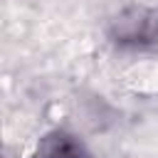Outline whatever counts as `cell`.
Returning a JSON list of instances; mask_svg holds the SVG:
<instances>
[{"label": "cell", "mask_w": 158, "mask_h": 158, "mask_svg": "<svg viewBox=\"0 0 158 158\" xmlns=\"http://www.w3.org/2000/svg\"><path fill=\"white\" fill-rule=\"evenodd\" d=\"M156 32H158L156 20L143 7L126 10L116 20V40L123 42V44H143V42H151L156 37Z\"/></svg>", "instance_id": "6da1fadb"}, {"label": "cell", "mask_w": 158, "mask_h": 158, "mask_svg": "<svg viewBox=\"0 0 158 158\" xmlns=\"http://www.w3.org/2000/svg\"><path fill=\"white\" fill-rule=\"evenodd\" d=\"M37 158H89V153L72 133L54 131L42 138L37 148Z\"/></svg>", "instance_id": "7a4b0ae2"}]
</instances>
